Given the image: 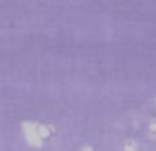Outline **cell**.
<instances>
[{
    "mask_svg": "<svg viewBox=\"0 0 156 151\" xmlns=\"http://www.w3.org/2000/svg\"><path fill=\"white\" fill-rule=\"evenodd\" d=\"M122 151H138V147L133 139H126L125 143H122Z\"/></svg>",
    "mask_w": 156,
    "mask_h": 151,
    "instance_id": "obj_3",
    "label": "cell"
},
{
    "mask_svg": "<svg viewBox=\"0 0 156 151\" xmlns=\"http://www.w3.org/2000/svg\"><path fill=\"white\" fill-rule=\"evenodd\" d=\"M22 131H24V137H26L28 145H32V147H42L44 141L38 137V133H36V123H32V121H24L22 123Z\"/></svg>",
    "mask_w": 156,
    "mask_h": 151,
    "instance_id": "obj_1",
    "label": "cell"
},
{
    "mask_svg": "<svg viewBox=\"0 0 156 151\" xmlns=\"http://www.w3.org/2000/svg\"><path fill=\"white\" fill-rule=\"evenodd\" d=\"M148 127H150L148 137H150V139H156V117H154L152 121H150V125H148Z\"/></svg>",
    "mask_w": 156,
    "mask_h": 151,
    "instance_id": "obj_4",
    "label": "cell"
},
{
    "mask_svg": "<svg viewBox=\"0 0 156 151\" xmlns=\"http://www.w3.org/2000/svg\"><path fill=\"white\" fill-rule=\"evenodd\" d=\"M81 151H95L93 147H89V145H85V147H81Z\"/></svg>",
    "mask_w": 156,
    "mask_h": 151,
    "instance_id": "obj_5",
    "label": "cell"
},
{
    "mask_svg": "<svg viewBox=\"0 0 156 151\" xmlns=\"http://www.w3.org/2000/svg\"><path fill=\"white\" fill-rule=\"evenodd\" d=\"M36 133H38V137L42 141H46L48 137H51L50 127H48V125H44V123H36Z\"/></svg>",
    "mask_w": 156,
    "mask_h": 151,
    "instance_id": "obj_2",
    "label": "cell"
}]
</instances>
